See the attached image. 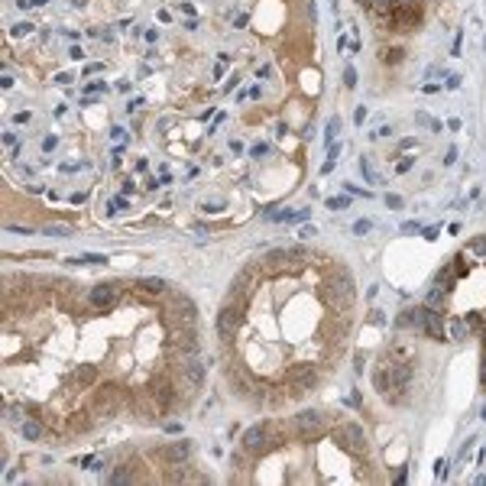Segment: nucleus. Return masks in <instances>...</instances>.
<instances>
[{
  "label": "nucleus",
  "mask_w": 486,
  "mask_h": 486,
  "mask_svg": "<svg viewBox=\"0 0 486 486\" xmlns=\"http://www.w3.org/2000/svg\"><path fill=\"white\" fill-rule=\"evenodd\" d=\"M279 444H283V421H276V419L256 421V425H250L240 434V451L247 454V457H263V454H269Z\"/></svg>",
  "instance_id": "nucleus-1"
},
{
  "label": "nucleus",
  "mask_w": 486,
  "mask_h": 486,
  "mask_svg": "<svg viewBox=\"0 0 486 486\" xmlns=\"http://www.w3.org/2000/svg\"><path fill=\"white\" fill-rule=\"evenodd\" d=\"M292 425L302 441H318V438H324L331 431V415L321 412V408H305V412H298L292 419Z\"/></svg>",
  "instance_id": "nucleus-2"
},
{
  "label": "nucleus",
  "mask_w": 486,
  "mask_h": 486,
  "mask_svg": "<svg viewBox=\"0 0 486 486\" xmlns=\"http://www.w3.org/2000/svg\"><path fill=\"white\" fill-rule=\"evenodd\" d=\"M124 412V393L117 389L113 383L101 386L94 399H91V415L94 419H113V415H120Z\"/></svg>",
  "instance_id": "nucleus-3"
},
{
  "label": "nucleus",
  "mask_w": 486,
  "mask_h": 486,
  "mask_svg": "<svg viewBox=\"0 0 486 486\" xmlns=\"http://www.w3.org/2000/svg\"><path fill=\"white\" fill-rule=\"evenodd\" d=\"M243 311H247L243 305H230V302H224V308L217 311V338L224 344H234L240 324H243Z\"/></svg>",
  "instance_id": "nucleus-4"
},
{
  "label": "nucleus",
  "mask_w": 486,
  "mask_h": 486,
  "mask_svg": "<svg viewBox=\"0 0 486 486\" xmlns=\"http://www.w3.org/2000/svg\"><path fill=\"white\" fill-rule=\"evenodd\" d=\"M421 334L428 340H438V344L451 340L448 338V315H444V308L421 305Z\"/></svg>",
  "instance_id": "nucleus-5"
},
{
  "label": "nucleus",
  "mask_w": 486,
  "mask_h": 486,
  "mask_svg": "<svg viewBox=\"0 0 486 486\" xmlns=\"http://www.w3.org/2000/svg\"><path fill=\"white\" fill-rule=\"evenodd\" d=\"M169 302H172V321H175V328H195L198 324V308L195 302L188 298L185 292H169Z\"/></svg>",
  "instance_id": "nucleus-6"
},
{
  "label": "nucleus",
  "mask_w": 486,
  "mask_h": 486,
  "mask_svg": "<svg viewBox=\"0 0 486 486\" xmlns=\"http://www.w3.org/2000/svg\"><path fill=\"white\" fill-rule=\"evenodd\" d=\"M179 376L185 379V389L188 393H198L204 386V363L198 360V357H181V363H179Z\"/></svg>",
  "instance_id": "nucleus-7"
},
{
  "label": "nucleus",
  "mask_w": 486,
  "mask_h": 486,
  "mask_svg": "<svg viewBox=\"0 0 486 486\" xmlns=\"http://www.w3.org/2000/svg\"><path fill=\"white\" fill-rule=\"evenodd\" d=\"M88 298L98 311H107V308H113L117 302H120V285L117 283H98L94 289H91Z\"/></svg>",
  "instance_id": "nucleus-8"
},
{
  "label": "nucleus",
  "mask_w": 486,
  "mask_h": 486,
  "mask_svg": "<svg viewBox=\"0 0 486 486\" xmlns=\"http://www.w3.org/2000/svg\"><path fill=\"white\" fill-rule=\"evenodd\" d=\"M175 351L181 357H198L201 353V338L195 328H175Z\"/></svg>",
  "instance_id": "nucleus-9"
},
{
  "label": "nucleus",
  "mask_w": 486,
  "mask_h": 486,
  "mask_svg": "<svg viewBox=\"0 0 486 486\" xmlns=\"http://www.w3.org/2000/svg\"><path fill=\"white\" fill-rule=\"evenodd\" d=\"M162 457L169 461V467H185L192 461V444L188 441H172L169 448H162Z\"/></svg>",
  "instance_id": "nucleus-10"
},
{
  "label": "nucleus",
  "mask_w": 486,
  "mask_h": 486,
  "mask_svg": "<svg viewBox=\"0 0 486 486\" xmlns=\"http://www.w3.org/2000/svg\"><path fill=\"white\" fill-rule=\"evenodd\" d=\"M20 438H23V441H43V438H45V425H39L36 419H23L20 421Z\"/></svg>",
  "instance_id": "nucleus-11"
},
{
  "label": "nucleus",
  "mask_w": 486,
  "mask_h": 486,
  "mask_svg": "<svg viewBox=\"0 0 486 486\" xmlns=\"http://www.w3.org/2000/svg\"><path fill=\"white\" fill-rule=\"evenodd\" d=\"M399 331H415V328H421V308H406L402 315H399Z\"/></svg>",
  "instance_id": "nucleus-12"
},
{
  "label": "nucleus",
  "mask_w": 486,
  "mask_h": 486,
  "mask_svg": "<svg viewBox=\"0 0 486 486\" xmlns=\"http://www.w3.org/2000/svg\"><path fill=\"white\" fill-rule=\"evenodd\" d=\"M136 285H140L146 295H166L169 292V289H166V279H159V276H143Z\"/></svg>",
  "instance_id": "nucleus-13"
},
{
  "label": "nucleus",
  "mask_w": 486,
  "mask_h": 486,
  "mask_svg": "<svg viewBox=\"0 0 486 486\" xmlns=\"http://www.w3.org/2000/svg\"><path fill=\"white\" fill-rule=\"evenodd\" d=\"M133 480H136V474H133V470H130L126 464H120V467H117V470L111 474V483H133Z\"/></svg>",
  "instance_id": "nucleus-14"
},
{
  "label": "nucleus",
  "mask_w": 486,
  "mask_h": 486,
  "mask_svg": "<svg viewBox=\"0 0 486 486\" xmlns=\"http://www.w3.org/2000/svg\"><path fill=\"white\" fill-rule=\"evenodd\" d=\"M75 383H91V379H94V376H98V370H94V366H88V363H81V366H75Z\"/></svg>",
  "instance_id": "nucleus-15"
},
{
  "label": "nucleus",
  "mask_w": 486,
  "mask_h": 486,
  "mask_svg": "<svg viewBox=\"0 0 486 486\" xmlns=\"http://www.w3.org/2000/svg\"><path fill=\"white\" fill-rule=\"evenodd\" d=\"M467 253H470V256H486V234L470 240V243H467Z\"/></svg>",
  "instance_id": "nucleus-16"
},
{
  "label": "nucleus",
  "mask_w": 486,
  "mask_h": 486,
  "mask_svg": "<svg viewBox=\"0 0 486 486\" xmlns=\"http://www.w3.org/2000/svg\"><path fill=\"white\" fill-rule=\"evenodd\" d=\"M43 234H49V237H68V234H71V227H68V224H45Z\"/></svg>",
  "instance_id": "nucleus-17"
},
{
  "label": "nucleus",
  "mask_w": 486,
  "mask_h": 486,
  "mask_svg": "<svg viewBox=\"0 0 486 486\" xmlns=\"http://www.w3.org/2000/svg\"><path fill=\"white\" fill-rule=\"evenodd\" d=\"M26 419V408L23 406H7V421H23Z\"/></svg>",
  "instance_id": "nucleus-18"
},
{
  "label": "nucleus",
  "mask_w": 486,
  "mask_h": 486,
  "mask_svg": "<svg viewBox=\"0 0 486 486\" xmlns=\"http://www.w3.org/2000/svg\"><path fill=\"white\" fill-rule=\"evenodd\" d=\"M338 130H340V120H338V117H331V124H328V133H324V140H328V146H331V140L338 136Z\"/></svg>",
  "instance_id": "nucleus-19"
},
{
  "label": "nucleus",
  "mask_w": 486,
  "mask_h": 486,
  "mask_svg": "<svg viewBox=\"0 0 486 486\" xmlns=\"http://www.w3.org/2000/svg\"><path fill=\"white\" fill-rule=\"evenodd\" d=\"M81 464H85V470H101L104 461H101V457H85Z\"/></svg>",
  "instance_id": "nucleus-20"
},
{
  "label": "nucleus",
  "mask_w": 486,
  "mask_h": 486,
  "mask_svg": "<svg viewBox=\"0 0 486 486\" xmlns=\"http://www.w3.org/2000/svg\"><path fill=\"white\" fill-rule=\"evenodd\" d=\"M120 208H126V198H113V201L107 204V211H111V214H117Z\"/></svg>",
  "instance_id": "nucleus-21"
},
{
  "label": "nucleus",
  "mask_w": 486,
  "mask_h": 486,
  "mask_svg": "<svg viewBox=\"0 0 486 486\" xmlns=\"http://www.w3.org/2000/svg\"><path fill=\"white\" fill-rule=\"evenodd\" d=\"M30 30H33V23H16V26H13V36H26Z\"/></svg>",
  "instance_id": "nucleus-22"
},
{
  "label": "nucleus",
  "mask_w": 486,
  "mask_h": 486,
  "mask_svg": "<svg viewBox=\"0 0 486 486\" xmlns=\"http://www.w3.org/2000/svg\"><path fill=\"white\" fill-rule=\"evenodd\" d=\"M344 85H347V88H353V85H357V71H353V68H347V71H344Z\"/></svg>",
  "instance_id": "nucleus-23"
},
{
  "label": "nucleus",
  "mask_w": 486,
  "mask_h": 486,
  "mask_svg": "<svg viewBox=\"0 0 486 486\" xmlns=\"http://www.w3.org/2000/svg\"><path fill=\"white\" fill-rule=\"evenodd\" d=\"M370 227H373V221H357V224H353V234H366Z\"/></svg>",
  "instance_id": "nucleus-24"
},
{
  "label": "nucleus",
  "mask_w": 486,
  "mask_h": 486,
  "mask_svg": "<svg viewBox=\"0 0 486 486\" xmlns=\"http://www.w3.org/2000/svg\"><path fill=\"white\" fill-rule=\"evenodd\" d=\"M315 234H318V230H315V227H311V224H305V227H302V230H298V237H302V240H311V237H315Z\"/></svg>",
  "instance_id": "nucleus-25"
},
{
  "label": "nucleus",
  "mask_w": 486,
  "mask_h": 486,
  "mask_svg": "<svg viewBox=\"0 0 486 486\" xmlns=\"http://www.w3.org/2000/svg\"><path fill=\"white\" fill-rule=\"evenodd\" d=\"M328 208L340 211V208H347V198H328Z\"/></svg>",
  "instance_id": "nucleus-26"
},
{
  "label": "nucleus",
  "mask_w": 486,
  "mask_h": 486,
  "mask_svg": "<svg viewBox=\"0 0 486 486\" xmlns=\"http://www.w3.org/2000/svg\"><path fill=\"white\" fill-rule=\"evenodd\" d=\"M56 143H58L56 136H45V140H43V149H45V153H49V149H56Z\"/></svg>",
  "instance_id": "nucleus-27"
},
{
  "label": "nucleus",
  "mask_w": 486,
  "mask_h": 486,
  "mask_svg": "<svg viewBox=\"0 0 486 486\" xmlns=\"http://www.w3.org/2000/svg\"><path fill=\"white\" fill-rule=\"evenodd\" d=\"M386 204H389V208H402V198H399V195H389V198H386Z\"/></svg>",
  "instance_id": "nucleus-28"
},
{
  "label": "nucleus",
  "mask_w": 486,
  "mask_h": 486,
  "mask_svg": "<svg viewBox=\"0 0 486 486\" xmlns=\"http://www.w3.org/2000/svg\"><path fill=\"white\" fill-rule=\"evenodd\" d=\"M166 431H169V434H179L181 425H179V421H166Z\"/></svg>",
  "instance_id": "nucleus-29"
},
{
  "label": "nucleus",
  "mask_w": 486,
  "mask_h": 486,
  "mask_svg": "<svg viewBox=\"0 0 486 486\" xmlns=\"http://www.w3.org/2000/svg\"><path fill=\"white\" fill-rule=\"evenodd\" d=\"M43 3H49V0H33V7H43Z\"/></svg>",
  "instance_id": "nucleus-30"
},
{
  "label": "nucleus",
  "mask_w": 486,
  "mask_h": 486,
  "mask_svg": "<svg viewBox=\"0 0 486 486\" xmlns=\"http://www.w3.org/2000/svg\"><path fill=\"white\" fill-rule=\"evenodd\" d=\"M483 419H486V406H483Z\"/></svg>",
  "instance_id": "nucleus-31"
}]
</instances>
